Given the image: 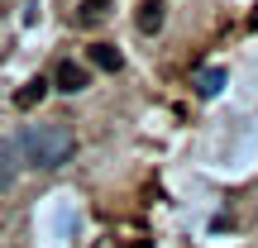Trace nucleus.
I'll list each match as a JSON object with an SVG mask.
<instances>
[{
    "label": "nucleus",
    "mask_w": 258,
    "mask_h": 248,
    "mask_svg": "<svg viewBox=\"0 0 258 248\" xmlns=\"http://www.w3.org/2000/svg\"><path fill=\"white\" fill-rule=\"evenodd\" d=\"M15 153L24 157L29 167H38V172H53V167H67L77 157V134L62 120L57 124H24Z\"/></svg>",
    "instance_id": "obj_1"
},
{
    "label": "nucleus",
    "mask_w": 258,
    "mask_h": 248,
    "mask_svg": "<svg viewBox=\"0 0 258 248\" xmlns=\"http://www.w3.org/2000/svg\"><path fill=\"white\" fill-rule=\"evenodd\" d=\"M86 81H91V76H86V67H82V62H72V57L53 67V86H57V91H67V96L86 91Z\"/></svg>",
    "instance_id": "obj_2"
},
{
    "label": "nucleus",
    "mask_w": 258,
    "mask_h": 248,
    "mask_svg": "<svg viewBox=\"0 0 258 248\" xmlns=\"http://www.w3.org/2000/svg\"><path fill=\"white\" fill-rule=\"evenodd\" d=\"M110 10H115V0H82V5H77V24H82V29H96V24H105Z\"/></svg>",
    "instance_id": "obj_3"
},
{
    "label": "nucleus",
    "mask_w": 258,
    "mask_h": 248,
    "mask_svg": "<svg viewBox=\"0 0 258 248\" xmlns=\"http://www.w3.org/2000/svg\"><path fill=\"white\" fill-rule=\"evenodd\" d=\"M86 57H91V67H101V72H120V67H124V57H120L115 43H91Z\"/></svg>",
    "instance_id": "obj_4"
},
{
    "label": "nucleus",
    "mask_w": 258,
    "mask_h": 248,
    "mask_svg": "<svg viewBox=\"0 0 258 248\" xmlns=\"http://www.w3.org/2000/svg\"><path fill=\"white\" fill-rule=\"evenodd\" d=\"M15 177H19V153H15V143L0 138V191H10Z\"/></svg>",
    "instance_id": "obj_5"
},
{
    "label": "nucleus",
    "mask_w": 258,
    "mask_h": 248,
    "mask_svg": "<svg viewBox=\"0 0 258 248\" xmlns=\"http://www.w3.org/2000/svg\"><path fill=\"white\" fill-rule=\"evenodd\" d=\"M220 86H225V67H201V72H196V96H201V101L220 96Z\"/></svg>",
    "instance_id": "obj_6"
},
{
    "label": "nucleus",
    "mask_w": 258,
    "mask_h": 248,
    "mask_svg": "<svg viewBox=\"0 0 258 248\" xmlns=\"http://www.w3.org/2000/svg\"><path fill=\"white\" fill-rule=\"evenodd\" d=\"M163 29V0H144L139 5V34H158Z\"/></svg>",
    "instance_id": "obj_7"
},
{
    "label": "nucleus",
    "mask_w": 258,
    "mask_h": 248,
    "mask_svg": "<svg viewBox=\"0 0 258 248\" xmlns=\"http://www.w3.org/2000/svg\"><path fill=\"white\" fill-rule=\"evenodd\" d=\"M43 96H48V81H43V76H34V81H24V91H15V105H19V110H34Z\"/></svg>",
    "instance_id": "obj_8"
}]
</instances>
